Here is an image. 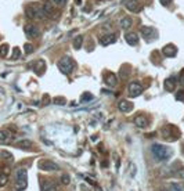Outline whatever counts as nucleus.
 <instances>
[{
  "label": "nucleus",
  "instance_id": "nucleus-17",
  "mask_svg": "<svg viewBox=\"0 0 184 191\" xmlns=\"http://www.w3.org/2000/svg\"><path fill=\"white\" fill-rule=\"evenodd\" d=\"M118 108L122 112H130L133 109V104L130 101H128V100H122V101H119Z\"/></svg>",
  "mask_w": 184,
  "mask_h": 191
},
{
  "label": "nucleus",
  "instance_id": "nucleus-19",
  "mask_svg": "<svg viewBox=\"0 0 184 191\" xmlns=\"http://www.w3.org/2000/svg\"><path fill=\"white\" fill-rule=\"evenodd\" d=\"M161 191H184V184L183 183H170L168 187L162 188Z\"/></svg>",
  "mask_w": 184,
  "mask_h": 191
},
{
  "label": "nucleus",
  "instance_id": "nucleus-23",
  "mask_svg": "<svg viewBox=\"0 0 184 191\" xmlns=\"http://www.w3.org/2000/svg\"><path fill=\"white\" fill-rule=\"evenodd\" d=\"M131 18L130 17H123L121 21H119V25H121V28L122 29H129V28L131 27Z\"/></svg>",
  "mask_w": 184,
  "mask_h": 191
},
{
  "label": "nucleus",
  "instance_id": "nucleus-25",
  "mask_svg": "<svg viewBox=\"0 0 184 191\" xmlns=\"http://www.w3.org/2000/svg\"><path fill=\"white\" fill-rule=\"evenodd\" d=\"M82 44H83V36L82 35H78V36L73 39V47H75L76 50H79L82 47Z\"/></svg>",
  "mask_w": 184,
  "mask_h": 191
},
{
  "label": "nucleus",
  "instance_id": "nucleus-4",
  "mask_svg": "<svg viewBox=\"0 0 184 191\" xmlns=\"http://www.w3.org/2000/svg\"><path fill=\"white\" fill-rule=\"evenodd\" d=\"M26 17L33 18V20H43L46 18V14L43 11V6H37V4H32V6H28L25 10Z\"/></svg>",
  "mask_w": 184,
  "mask_h": 191
},
{
  "label": "nucleus",
  "instance_id": "nucleus-11",
  "mask_svg": "<svg viewBox=\"0 0 184 191\" xmlns=\"http://www.w3.org/2000/svg\"><path fill=\"white\" fill-rule=\"evenodd\" d=\"M40 191H58V186L51 180H43L40 183Z\"/></svg>",
  "mask_w": 184,
  "mask_h": 191
},
{
  "label": "nucleus",
  "instance_id": "nucleus-2",
  "mask_svg": "<svg viewBox=\"0 0 184 191\" xmlns=\"http://www.w3.org/2000/svg\"><path fill=\"white\" fill-rule=\"evenodd\" d=\"M57 66H58V69L64 73V75H69V73L73 72L76 64L69 56H65V57H63V58H60L58 61H57Z\"/></svg>",
  "mask_w": 184,
  "mask_h": 191
},
{
  "label": "nucleus",
  "instance_id": "nucleus-18",
  "mask_svg": "<svg viewBox=\"0 0 184 191\" xmlns=\"http://www.w3.org/2000/svg\"><path fill=\"white\" fill-rule=\"evenodd\" d=\"M125 40L130 44V46H136L138 43V35L137 33H133V32H128L125 35Z\"/></svg>",
  "mask_w": 184,
  "mask_h": 191
},
{
  "label": "nucleus",
  "instance_id": "nucleus-35",
  "mask_svg": "<svg viewBox=\"0 0 184 191\" xmlns=\"http://www.w3.org/2000/svg\"><path fill=\"white\" fill-rule=\"evenodd\" d=\"M176 100H177V101H183L184 102V90H180V92L176 93Z\"/></svg>",
  "mask_w": 184,
  "mask_h": 191
},
{
  "label": "nucleus",
  "instance_id": "nucleus-34",
  "mask_svg": "<svg viewBox=\"0 0 184 191\" xmlns=\"http://www.w3.org/2000/svg\"><path fill=\"white\" fill-rule=\"evenodd\" d=\"M2 157H3L4 159L13 161V155H11V152H8V151H2Z\"/></svg>",
  "mask_w": 184,
  "mask_h": 191
},
{
  "label": "nucleus",
  "instance_id": "nucleus-16",
  "mask_svg": "<svg viewBox=\"0 0 184 191\" xmlns=\"http://www.w3.org/2000/svg\"><path fill=\"white\" fill-rule=\"evenodd\" d=\"M176 82H177V80H176L174 76H169V78H166L165 82H163L165 90H168V92H173L174 87H176Z\"/></svg>",
  "mask_w": 184,
  "mask_h": 191
},
{
  "label": "nucleus",
  "instance_id": "nucleus-28",
  "mask_svg": "<svg viewBox=\"0 0 184 191\" xmlns=\"http://www.w3.org/2000/svg\"><path fill=\"white\" fill-rule=\"evenodd\" d=\"M173 176L177 179H184V168H179V170L174 172Z\"/></svg>",
  "mask_w": 184,
  "mask_h": 191
},
{
  "label": "nucleus",
  "instance_id": "nucleus-10",
  "mask_svg": "<svg viewBox=\"0 0 184 191\" xmlns=\"http://www.w3.org/2000/svg\"><path fill=\"white\" fill-rule=\"evenodd\" d=\"M24 32H25V35L28 37H37L39 36V28H37L36 25H33V24H28V25H25Z\"/></svg>",
  "mask_w": 184,
  "mask_h": 191
},
{
  "label": "nucleus",
  "instance_id": "nucleus-30",
  "mask_svg": "<svg viewBox=\"0 0 184 191\" xmlns=\"http://www.w3.org/2000/svg\"><path fill=\"white\" fill-rule=\"evenodd\" d=\"M54 104H57V105H65V99L64 97H56L54 99Z\"/></svg>",
  "mask_w": 184,
  "mask_h": 191
},
{
  "label": "nucleus",
  "instance_id": "nucleus-13",
  "mask_svg": "<svg viewBox=\"0 0 184 191\" xmlns=\"http://www.w3.org/2000/svg\"><path fill=\"white\" fill-rule=\"evenodd\" d=\"M116 42V35L114 33H109V35H104V36L100 37V43H101V46H109L112 43Z\"/></svg>",
  "mask_w": 184,
  "mask_h": 191
},
{
  "label": "nucleus",
  "instance_id": "nucleus-32",
  "mask_svg": "<svg viewBox=\"0 0 184 191\" xmlns=\"http://www.w3.org/2000/svg\"><path fill=\"white\" fill-rule=\"evenodd\" d=\"M61 183H63V184H65V186H68L69 183H71V179H69V176L68 175H63V176H61Z\"/></svg>",
  "mask_w": 184,
  "mask_h": 191
},
{
  "label": "nucleus",
  "instance_id": "nucleus-8",
  "mask_svg": "<svg viewBox=\"0 0 184 191\" xmlns=\"http://www.w3.org/2000/svg\"><path fill=\"white\" fill-rule=\"evenodd\" d=\"M140 32H141L143 37H144L147 42H151V40L157 39V31L151 27H141L140 28Z\"/></svg>",
  "mask_w": 184,
  "mask_h": 191
},
{
  "label": "nucleus",
  "instance_id": "nucleus-39",
  "mask_svg": "<svg viewBox=\"0 0 184 191\" xmlns=\"http://www.w3.org/2000/svg\"><path fill=\"white\" fill-rule=\"evenodd\" d=\"M148 2H150V0H148Z\"/></svg>",
  "mask_w": 184,
  "mask_h": 191
},
{
  "label": "nucleus",
  "instance_id": "nucleus-20",
  "mask_svg": "<svg viewBox=\"0 0 184 191\" xmlns=\"http://www.w3.org/2000/svg\"><path fill=\"white\" fill-rule=\"evenodd\" d=\"M43 11H44L46 17H58V13H57V11L53 8V6L50 3L43 4Z\"/></svg>",
  "mask_w": 184,
  "mask_h": 191
},
{
  "label": "nucleus",
  "instance_id": "nucleus-36",
  "mask_svg": "<svg viewBox=\"0 0 184 191\" xmlns=\"http://www.w3.org/2000/svg\"><path fill=\"white\" fill-rule=\"evenodd\" d=\"M53 2H54L57 6H65V3H66V0H53Z\"/></svg>",
  "mask_w": 184,
  "mask_h": 191
},
{
  "label": "nucleus",
  "instance_id": "nucleus-29",
  "mask_svg": "<svg viewBox=\"0 0 184 191\" xmlns=\"http://www.w3.org/2000/svg\"><path fill=\"white\" fill-rule=\"evenodd\" d=\"M20 57H21V50L18 49V47H14V50H13V57H11V58L17 60V58H20Z\"/></svg>",
  "mask_w": 184,
  "mask_h": 191
},
{
  "label": "nucleus",
  "instance_id": "nucleus-22",
  "mask_svg": "<svg viewBox=\"0 0 184 191\" xmlns=\"http://www.w3.org/2000/svg\"><path fill=\"white\" fill-rule=\"evenodd\" d=\"M13 138V134H11L8 130H0V143H8Z\"/></svg>",
  "mask_w": 184,
  "mask_h": 191
},
{
  "label": "nucleus",
  "instance_id": "nucleus-27",
  "mask_svg": "<svg viewBox=\"0 0 184 191\" xmlns=\"http://www.w3.org/2000/svg\"><path fill=\"white\" fill-rule=\"evenodd\" d=\"M7 54H8V44H2L0 46V56H3V57H6Z\"/></svg>",
  "mask_w": 184,
  "mask_h": 191
},
{
  "label": "nucleus",
  "instance_id": "nucleus-6",
  "mask_svg": "<svg viewBox=\"0 0 184 191\" xmlns=\"http://www.w3.org/2000/svg\"><path fill=\"white\" fill-rule=\"evenodd\" d=\"M37 166H39L40 170H44V172H56L60 169V166L53 161H49V159H40L37 162Z\"/></svg>",
  "mask_w": 184,
  "mask_h": 191
},
{
  "label": "nucleus",
  "instance_id": "nucleus-31",
  "mask_svg": "<svg viewBox=\"0 0 184 191\" xmlns=\"http://www.w3.org/2000/svg\"><path fill=\"white\" fill-rule=\"evenodd\" d=\"M7 180H8V179H7V175H3V173H2V175H0V187L6 186L7 184Z\"/></svg>",
  "mask_w": 184,
  "mask_h": 191
},
{
  "label": "nucleus",
  "instance_id": "nucleus-26",
  "mask_svg": "<svg viewBox=\"0 0 184 191\" xmlns=\"http://www.w3.org/2000/svg\"><path fill=\"white\" fill-rule=\"evenodd\" d=\"M94 100V96L92 93H83L82 94V102H90Z\"/></svg>",
  "mask_w": 184,
  "mask_h": 191
},
{
  "label": "nucleus",
  "instance_id": "nucleus-7",
  "mask_svg": "<svg viewBox=\"0 0 184 191\" xmlns=\"http://www.w3.org/2000/svg\"><path fill=\"white\" fill-rule=\"evenodd\" d=\"M123 4H125L126 10H129L130 13L138 14L140 11L143 10V6L140 4V2H138V0H125V2H123Z\"/></svg>",
  "mask_w": 184,
  "mask_h": 191
},
{
  "label": "nucleus",
  "instance_id": "nucleus-24",
  "mask_svg": "<svg viewBox=\"0 0 184 191\" xmlns=\"http://www.w3.org/2000/svg\"><path fill=\"white\" fill-rule=\"evenodd\" d=\"M31 145H32V141H29V140H21V141L17 143V147H18V148L28 150V148H31Z\"/></svg>",
  "mask_w": 184,
  "mask_h": 191
},
{
  "label": "nucleus",
  "instance_id": "nucleus-14",
  "mask_svg": "<svg viewBox=\"0 0 184 191\" xmlns=\"http://www.w3.org/2000/svg\"><path fill=\"white\" fill-rule=\"evenodd\" d=\"M162 54L165 57H174L177 54V47L174 44H166V46L162 49Z\"/></svg>",
  "mask_w": 184,
  "mask_h": 191
},
{
  "label": "nucleus",
  "instance_id": "nucleus-15",
  "mask_svg": "<svg viewBox=\"0 0 184 191\" xmlns=\"http://www.w3.org/2000/svg\"><path fill=\"white\" fill-rule=\"evenodd\" d=\"M33 71H35V73L39 75V76L43 75L44 71H46V63H44V60H39V61H36L35 65H33Z\"/></svg>",
  "mask_w": 184,
  "mask_h": 191
},
{
  "label": "nucleus",
  "instance_id": "nucleus-37",
  "mask_svg": "<svg viewBox=\"0 0 184 191\" xmlns=\"http://www.w3.org/2000/svg\"><path fill=\"white\" fill-rule=\"evenodd\" d=\"M179 80H180V83L184 86V69L180 72V78H179Z\"/></svg>",
  "mask_w": 184,
  "mask_h": 191
},
{
  "label": "nucleus",
  "instance_id": "nucleus-12",
  "mask_svg": "<svg viewBox=\"0 0 184 191\" xmlns=\"http://www.w3.org/2000/svg\"><path fill=\"white\" fill-rule=\"evenodd\" d=\"M134 123H136L137 128L145 129V128H148V125H150V121H148V118L144 116V115H137L134 118Z\"/></svg>",
  "mask_w": 184,
  "mask_h": 191
},
{
  "label": "nucleus",
  "instance_id": "nucleus-33",
  "mask_svg": "<svg viewBox=\"0 0 184 191\" xmlns=\"http://www.w3.org/2000/svg\"><path fill=\"white\" fill-rule=\"evenodd\" d=\"M24 50H25L26 54H31V53H33V46L31 44V43H26L25 47H24Z\"/></svg>",
  "mask_w": 184,
  "mask_h": 191
},
{
  "label": "nucleus",
  "instance_id": "nucleus-5",
  "mask_svg": "<svg viewBox=\"0 0 184 191\" xmlns=\"http://www.w3.org/2000/svg\"><path fill=\"white\" fill-rule=\"evenodd\" d=\"M177 129L174 128V126L172 125H165L163 128L161 129V134L162 137L165 138V140H168V141H176V140H179L177 136H173V132H176Z\"/></svg>",
  "mask_w": 184,
  "mask_h": 191
},
{
  "label": "nucleus",
  "instance_id": "nucleus-3",
  "mask_svg": "<svg viewBox=\"0 0 184 191\" xmlns=\"http://www.w3.org/2000/svg\"><path fill=\"white\" fill-rule=\"evenodd\" d=\"M28 186V173L25 169H17L15 170V190L24 191Z\"/></svg>",
  "mask_w": 184,
  "mask_h": 191
},
{
  "label": "nucleus",
  "instance_id": "nucleus-9",
  "mask_svg": "<svg viewBox=\"0 0 184 191\" xmlns=\"http://www.w3.org/2000/svg\"><path fill=\"white\" fill-rule=\"evenodd\" d=\"M143 86L140 85L138 82H131L130 85H129V87H128V93H129V96L130 97H138V96L143 93Z\"/></svg>",
  "mask_w": 184,
  "mask_h": 191
},
{
  "label": "nucleus",
  "instance_id": "nucleus-38",
  "mask_svg": "<svg viewBox=\"0 0 184 191\" xmlns=\"http://www.w3.org/2000/svg\"><path fill=\"white\" fill-rule=\"evenodd\" d=\"M170 2H172V0H161V4H163V6H169Z\"/></svg>",
  "mask_w": 184,
  "mask_h": 191
},
{
  "label": "nucleus",
  "instance_id": "nucleus-1",
  "mask_svg": "<svg viewBox=\"0 0 184 191\" xmlns=\"http://www.w3.org/2000/svg\"><path fill=\"white\" fill-rule=\"evenodd\" d=\"M151 152L157 161H168L173 155V150L170 147H166V145L162 144H152Z\"/></svg>",
  "mask_w": 184,
  "mask_h": 191
},
{
  "label": "nucleus",
  "instance_id": "nucleus-21",
  "mask_svg": "<svg viewBox=\"0 0 184 191\" xmlns=\"http://www.w3.org/2000/svg\"><path fill=\"white\" fill-rule=\"evenodd\" d=\"M105 83L108 86H116V83H118V79H116V75L112 72H107L105 73Z\"/></svg>",
  "mask_w": 184,
  "mask_h": 191
}]
</instances>
